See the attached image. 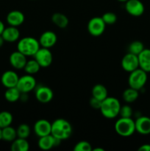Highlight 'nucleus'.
I'll list each match as a JSON object with an SVG mask.
<instances>
[{
	"label": "nucleus",
	"instance_id": "4be33fe9",
	"mask_svg": "<svg viewBox=\"0 0 150 151\" xmlns=\"http://www.w3.org/2000/svg\"><path fill=\"white\" fill-rule=\"evenodd\" d=\"M29 149V143L26 139L17 137L12 142L10 150L12 151H28Z\"/></svg>",
	"mask_w": 150,
	"mask_h": 151
},
{
	"label": "nucleus",
	"instance_id": "4c0bfd02",
	"mask_svg": "<svg viewBox=\"0 0 150 151\" xmlns=\"http://www.w3.org/2000/svg\"><path fill=\"white\" fill-rule=\"evenodd\" d=\"M94 151H104V150L103 148H99V147H97V148H94L92 149Z\"/></svg>",
	"mask_w": 150,
	"mask_h": 151
},
{
	"label": "nucleus",
	"instance_id": "20e7f679",
	"mask_svg": "<svg viewBox=\"0 0 150 151\" xmlns=\"http://www.w3.org/2000/svg\"><path fill=\"white\" fill-rule=\"evenodd\" d=\"M114 128L119 136L129 137L135 132V120L132 117H120L115 123Z\"/></svg>",
	"mask_w": 150,
	"mask_h": 151
},
{
	"label": "nucleus",
	"instance_id": "a211bd4d",
	"mask_svg": "<svg viewBox=\"0 0 150 151\" xmlns=\"http://www.w3.org/2000/svg\"><path fill=\"white\" fill-rule=\"evenodd\" d=\"M25 16L21 11L18 10H12L9 12L6 17V21L10 26L18 27L24 22Z\"/></svg>",
	"mask_w": 150,
	"mask_h": 151
},
{
	"label": "nucleus",
	"instance_id": "ea45409f",
	"mask_svg": "<svg viewBox=\"0 0 150 151\" xmlns=\"http://www.w3.org/2000/svg\"><path fill=\"white\" fill-rule=\"evenodd\" d=\"M119 1H121V2H126L127 0H118Z\"/></svg>",
	"mask_w": 150,
	"mask_h": 151
},
{
	"label": "nucleus",
	"instance_id": "c85d7f7f",
	"mask_svg": "<svg viewBox=\"0 0 150 151\" xmlns=\"http://www.w3.org/2000/svg\"><path fill=\"white\" fill-rule=\"evenodd\" d=\"M144 49H145L144 48V45L141 41H134L129 44V47H128V50H129L128 52L138 55Z\"/></svg>",
	"mask_w": 150,
	"mask_h": 151
},
{
	"label": "nucleus",
	"instance_id": "ddd939ff",
	"mask_svg": "<svg viewBox=\"0 0 150 151\" xmlns=\"http://www.w3.org/2000/svg\"><path fill=\"white\" fill-rule=\"evenodd\" d=\"M135 131L141 135L150 134V117L146 116H138L135 120Z\"/></svg>",
	"mask_w": 150,
	"mask_h": 151
},
{
	"label": "nucleus",
	"instance_id": "9b49d317",
	"mask_svg": "<svg viewBox=\"0 0 150 151\" xmlns=\"http://www.w3.org/2000/svg\"><path fill=\"white\" fill-rule=\"evenodd\" d=\"M35 98L41 103H48L53 99L54 93L52 89L46 86H39L35 88Z\"/></svg>",
	"mask_w": 150,
	"mask_h": 151
},
{
	"label": "nucleus",
	"instance_id": "e433bc0d",
	"mask_svg": "<svg viewBox=\"0 0 150 151\" xmlns=\"http://www.w3.org/2000/svg\"><path fill=\"white\" fill-rule=\"evenodd\" d=\"M4 42H5V41H4V38H3L2 35H0V47H2Z\"/></svg>",
	"mask_w": 150,
	"mask_h": 151
},
{
	"label": "nucleus",
	"instance_id": "f03ea898",
	"mask_svg": "<svg viewBox=\"0 0 150 151\" xmlns=\"http://www.w3.org/2000/svg\"><path fill=\"white\" fill-rule=\"evenodd\" d=\"M120 102L117 98L113 97H107L101 101L99 110L104 117L107 119H114L119 115L121 109Z\"/></svg>",
	"mask_w": 150,
	"mask_h": 151
},
{
	"label": "nucleus",
	"instance_id": "412c9836",
	"mask_svg": "<svg viewBox=\"0 0 150 151\" xmlns=\"http://www.w3.org/2000/svg\"><path fill=\"white\" fill-rule=\"evenodd\" d=\"M51 22L60 29H64L69 25V20L67 16L61 13H54L51 16Z\"/></svg>",
	"mask_w": 150,
	"mask_h": 151
},
{
	"label": "nucleus",
	"instance_id": "f3484780",
	"mask_svg": "<svg viewBox=\"0 0 150 151\" xmlns=\"http://www.w3.org/2000/svg\"><path fill=\"white\" fill-rule=\"evenodd\" d=\"M19 79V75L15 71L7 70L1 75V82L6 88H11L16 86Z\"/></svg>",
	"mask_w": 150,
	"mask_h": 151
},
{
	"label": "nucleus",
	"instance_id": "dca6fc26",
	"mask_svg": "<svg viewBox=\"0 0 150 151\" xmlns=\"http://www.w3.org/2000/svg\"><path fill=\"white\" fill-rule=\"evenodd\" d=\"M9 61H10V65L12 67L16 69H24L25 64H26L27 59L26 56L22 54L19 51H15L10 54V58H9Z\"/></svg>",
	"mask_w": 150,
	"mask_h": 151
},
{
	"label": "nucleus",
	"instance_id": "aec40b11",
	"mask_svg": "<svg viewBox=\"0 0 150 151\" xmlns=\"http://www.w3.org/2000/svg\"><path fill=\"white\" fill-rule=\"evenodd\" d=\"M139 68L145 71L146 72H150V49H144L138 55Z\"/></svg>",
	"mask_w": 150,
	"mask_h": 151
},
{
	"label": "nucleus",
	"instance_id": "39448f33",
	"mask_svg": "<svg viewBox=\"0 0 150 151\" xmlns=\"http://www.w3.org/2000/svg\"><path fill=\"white\" fill-rule=\"evenodd\" d=\"M147 72L141 69V68H138L129 73L128 77V84L129 87L140 91L144 88V86L147 82Z\"/></svg>",
	"mask_w": 150,
	"mask_h": 151
},
{
	"label": "nucleus",
	"instance_id": "6e6552de",
	"mask_svg": "<svg viewBox=\"0 0 150 151\" xmlns=\"http://www.w3.org/2000/svg\"><path fill=\"white\" fill-rule=\"evenodd\" d=\"M34 59L38 63L41 67L46 68L51 64L53 55L49 49L45 47H40L37 52L34 55Z\"/></svg>",
	"mask_w": 150,
	"mask_h": 151
},
{
	"label": "nucleus",
	"instance_id": "f8f14e48",
	"mask_svg": "<svg viewBox=\"0 0 150 151\" xmlns=\"http://www.w3.org/2000/svg\"><path fill=\"white\" fill-rule=\"evenodd\" d=\"M61 142V140L55 138L51 134L39 137L38 142V147L41 150H49L54 147H57Z\"/></svg>",
	"mask_w": 150,
	"mask_h": 151
},
{
	"label": "nucleus",
	"instance_id": "a19ab883",
	"mask_svg": "<svg viewBox=\"0 0 150 151\" xmlns=\"http://www.w3.org/2000/svg\"><path fill=\"white\" fill-rule=\"evenodd\" d=\"M32 1H35V0H32Z\"/></svg>",
	"mask_w": 150,
	"mask_h": 151
},
{
	"label": "nucleus",
	"instance_id": "4468645a",
	"mask_svg": "<svg viewBox=\"0 0 150 151\" xmlns=\"http://www.w3.org/2000/svg\"><path fill=\"white\" fill-rule=\"evenodd\" d=\"M38 41L41 47L50 49L54 47L57 41V36L53 31L47 30L43 32L40 36Z\"/></svg>",
	"mask_w": 150,
	"mask_h": 151
},
{
	"label": "nucleus",
	"instance_id": "2eb2a0df",
	"mask_svg": "<svg viewBox=\"0 0 150 151\" xmlns=\"http://www.w3.org/2000/svg\"><path fill=\"white\" fill-rule=\"evenodd\" d=\"M34 131L38 137L51 134V123L46 119H38L34 125Z\"/></svg>",
	"mask_w": 150,
	"mask_h": 151
},
{
	"label": "nucleus",
	"instance_id": "5701e85b",
	"mask_svg": "<svg viewBox=\"0 0 150 151\" xmlns=\"http://www.w3.org/2000/svg\"><path fill=\"white\" fill-rule=\"evenodd\" d=\"M92 97L98 99V100H104L107 97H108V93L106 87L102 84H96L94 86L91 91Z\"/></svg>",
	"mask_w": 150,
	"mask_h": 151
},
{
	"label": "nucleus",
	"instance_id": "c756f323",
	"mask_svg": "<svg viewBox=\"0 0 150 151\" xmlns=\"http://www.w3.org/2000/svg\"><path fill=\"white\" fill-rule=\"evenodd\" d=\"M16 132H17V137L19 138L27 139L30 135V127L25 123L21 124L16 129Z\"/></svg>",
	"mask_w": 150,
	"mask_h": 151
},
{
	"label": "nucleus",
	"instance_id": "473e14b6",
	"mask_svg": "<svg viewBox=\"0 0 150 151\" xmlns=\"http://www.w3.org/2000/svg\"><path fill=\"white\" fill-rule=\"evenodd\" d=\"M119 115L121 117H132L133 115V111L132 107L129 105H124L121 106L119 111Z\"/></svg>",
	"mask_w": 150,
	"mask_h": 151
},
{
	"label": "nucleus",
	"instance_id": "58836bf2",
	"mask_svg": "<svg viewBox=\"0 0 150 151\" xmlns=\"http://www.w3.org/2000/svg\"><path fill=\"white\" fill-rule=\"evenodd\" d=\"M2 140V137H1V128H0V141Z\"/></svg>",
	"mask_w": 150,
	"mask_h": 151
},
{
	"label": "nucleus",
	"instance_id": "6ab92c4d",
	"mask_svg": "<svg viewBox=\"0 0 150 151\" xmlns=\"http://www.w3.org/2000/svg\"><path fill=\"white\" fill-rule=\"evenodd\" d=\"M4 41L9 43H13L19 41L20 38V32L16 27L10 26L4 28L1 33Z\"/></svg>",
	"mask_w": 150,
	"mask_h": 151
},
{
	"label": "nucleus",
	"instance_id": "7ed1b4c3",
	"mask_svg": "<svg viewBox=\"0 0 150 151\" xmlns=\"http://www.w3.org/2000/svg\"><path fill=\"white\" fill-rule=\"evenodd\" d=\"M41 47L38 40L33 37H24L18 41L17 50L26 55L34 56Z\"/></svg>",
	"mask_w": 150,
	"mask_h": 151
},
{
	"label": "nucleus",
	"instance_id": "bb28decb",
	"mask_svg": "<svg viewBox=\"0 0 150 151\" xmlns=\"http://www.w3.org/2000/svg\"><path fill=\"white\" fill-rule=\"evenodd\" d=\"M41 66L38 64V62L35 60V59H31L26 61V64H25L24 69L25 72L29 75H35V74L38 73L41 69Z\"/></svg>",
	"mask_w": 150,
	"mask_h": 151
},
{
	"label": "nucleus",
	"instance_id": "72a5a7b5",
	"mask_svg": "<svg viewBox=\"0 0 150 151\" xmlns=\"http://www.w3.org/2000/svg\"><path fill=\"white\" fill-rule=\"evenodd\" d=\"M90 106L94 109H99L100 107H101V100H98V99L95 98V97H92L91 98L89 101Z\"/></svg>",
	"mask_w": 150,
	"mask_h": 151
},
{
	"label": "nucleus",
	"instance_id": "0eeeda50",
	"mask_svg": "<svg viewBox=\"0 0 150 151\" xmlns=\"http://www.w3.org/2000/svg\"><path fill=\"white\" fill-rule=\"evenodd\" d=\"M88 31L91 35L98 37L104 33L106 28V24L101 17H94L90 19L88 23Z\"/></svg>",
	"mask_w": 150,
	"mask_h": 151
},
{
	"label": "nucleus",
	"instance_id": "423d86ee",
	"mask_svg": "<svg viewBox=\"0 0 150 151\" xmlns=\"http://www.w3.org/2000/svg\"><path fill=\"white\" fill-rule=\"evenodd\" d=\"M36 80L33 75H26L19 77L16 87L21 93H29L36 88Z\"/></svg>",
	"mask_w": 150,
	"mask_h": 151
},
{
	"label": "nucleus",
	"instance_id": "b1692460",
	"mask_svg": "<svg viewBox=\"0 0 150 151\" xmlns=\"http://www.w3.org/2000/svg\"><path fill=\"white\" fill-rule=\"evenodd\" d=\"M1 137L4 141L12 142L18 137L16 129H15L11 125L1 128Z\"/></svg>",
	"mask_w": 150,
	"mask_h": 151
},
{
	"label": "nucleus",
	"instance_id": "f704fd0d",
	"mask_svg": "<svg viewBox=\"0 0 150 151\" xmlns=\"http://www.w3.org/2000/svg\"><path fill=\"white\" fill-rule=\"evenodd\" d=\"M139 151H150V144H144L142 145L141 147L138 148Z\"/></svg>",
	"mask_w": 150,
	"mask_h": 151
},
{
	"label": "nucleus",
	"instance_id": "7c9ffc66",
	"mask_svg": "<svg viewBox=\"0 0 150 151\" xmlns=\"http://www.w3.org/2000/svg\"><path fill=\"white\" fill-rule=\"evenodd\" d=\"M101 19H103L106 24L109 25L113 24L117 22V16L116 13H113V12H107V13H104L101 16Z\"/></svg>",
	"mask_w": 150,
	"mask_h": 151
},
{
	"label": "nucleus",
	"instance_id": "cd10ccee",
	"mask_svg": "<svg viewBox=\"0 0 150 151\" xmlns=\"http://www.w3.org/2000/svg\"><path fill=\"white\" fill-rule=\"evenodd\" d=\"M13 120V115L10 112L7 111H3L0 112V128H1L11 125Z\"/></svg>",
	"mask_w": 150,
	"mask_h": 151
},
{
	"label": "nucleus",
	"instance_id": "9d476101",
	"mask_svg": "<svg viewBox=\"0 0 150 151\" xmlns=\"http://www.w3.org/2000/svg\"><path fill=\"white\" fill-rule=\"evenodd\" d=\"M121 67L126 72L130 73L132 71L139 68L138 57L136 55L128 52L122 58Z\"/></svg>",
	"mask_w": 150,
	"mask_h": 151
},
{
	"label": "nucleus",
	"instance_id": "a878e982",
	"mask_svg": "<svg viewBox=\"0 0 150 151\" xmlns=\"http://www.w3.org/2000/svg\"><path fill=\"white\" fill-rule=\"evenodd\" d=\"M138 97H139V91L131 87L125 89L122 94L123 100L127 103H133L138 100Z\"/></svg>",
	"mask_w": 150,
	"mask_h": 151
},
{
	"label": "nucleus",
	"instance_id": "2f4dec72",
	"mask_svg": "<svg viewBox=\"0 0 150 151\" xmlns=\"http://www.w3.org/2000/svg\"><path fill=\"white\" fill-rule=\"evenodd\" d=\"M92 149L91 145L87 141L79 142L75 145L74 147V151H91Z\"/></svg>",
	"mask_w": 150,
	"mask_h": 151
},
{
	"label": "nucleus",
	"instance_id": "c9c22d12",
	"mask_svg": "<svg viewBox=\"0 0 150 151\" xmlns=\"http://www.w3.org/2000/svg\"><path fill=\"white\" fill-rule=\"evenodd\" d=\"M4 28H5V26H4V23H3V22H1V21L0 20V35H1L2 32L4 31Z\"/></svg>",
	"mask_w": 150,
	"mask_h": 151
},
{
	"label": "nucleus",
	"instance_id": "f257e3e1",
	"mask_svg": "<svg viewBox=\"0 0 150 151\" xmlns=\"http://www.w3.org/2000/svg\"><path fill=\"white\" fill-rule=\"evenodd\" d=\"M51 134L60 140L69 139L72 134V126L65 119H57L51 123Z\"/></svg>",
	"mask_w": 150,
	"mask_h": 151
},
{
	"label": "nucleus",
	"instance_id": "1a4fd4ad",
	"mask_svg": "<svg viewBox=\"0 0 150 151\" xmlns=\"http://www.w3.org/2000/svg\"><path fill=\"white\" fill-rule=\"evenodd\" d=\"M125 10L130 16L139 17L144 14L145 7L140 0H127L125 2Z\"/></svg>",
	"mask_w": 150,
	"mask_h": 151
},
{
	"label": "nucleus",
	"instance_id": "393cba45",
	"mask_svg": "<svg viewBox=\"0 0 150 151\" xmlns=\"http://www.w3.org/2000/svg\"><path fill=\"white\" fill-rule=\"evenodd\" d=\"M21 92L16 86L7 88L4 92V98L10 103H15L20 99Z\"/></svg>",
	"mask_w": 150,
	"mask_h": 151
}]
</instances>
